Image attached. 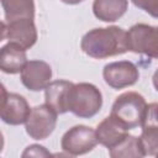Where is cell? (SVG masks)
<instances>
[{
    "label": "cell",
    "instance_id": "6da1fadb",
    "mask_svg": "<svg viewBox=\"0 0 158 158\" xmlns=\"http://www.w3.org/2000/svg\"><path fill=\"white\" fill-rule=\"evenodd\" d=\"M81 51L95 59H104L123 54L128 48L127 32L118 26L94 28L84 35L80 42Z\"/></svg>",
    "mask_w": 158,
    "mask_h": 158
},
{
    "label": "cell",
    "instance_id": "7a4b0ae2",
    "mask_svg": "<svg viewBox=\"0 0 158 158\" xmlns=\"http://www.w3.org/2000/svg\"><path fill=\"white\" fill-rule=\"evenodd\" d=\"M146 110L147 102L141 94L136 91H126L116 98L111 109V115L128 130H132L142 125Z\"/></svg>",
    "mask_w": 158,
    "mask_h": 158
},
{
    "label": "cell",
    "instance_id": "3957f363",
    "mask_svg": "<svg viewBox=\"0 0 158 158\" xmlns=\"http://www.w3.org/2000/svg\"><path fill=\"white\" fill-rule=\"evenodd\" d=\"M102 106L101 91L90 83L74 84L70 94L69 111L78 117L90 118L95 116Z\"/></svg>",
    "mask_w": 158,
    "mask_h": 158
},
{
    "label": "cell",
    "instance_id": "277c9868",
    "mask_svg": "<svg viewBox=\"0 0 158 158\" xmlns=\"http://www.w3.org/2000/svg\"><path fill=\"white\" fill-rule=\"evenodd\" d=\"M127 36L131 52L158 59V26L136 23L128 30Z\"/></svg>",
    "mask_w": 158,
    "mask_h": 158
},
{
    "label": "cell",
    "instance_id": "5b68a950",
    "mask_svg": "<svg viewBox=\"0 0 158 158\" xmlns=\"http://www.w3.org/2000/svg\"><path fill=\"white\" fill-rule=\"evenodd\" d=\"M98 143L96 132L91 127L77 125L63 135L60 147L69 156H81L93 151Z\"/></svg>",
    "mask_w": 158,
    "mask_h": 158
},
{
    "label": "cell",
    "instance_id": "8992f818",
    "mask_svg": "<svg viewBox=\"0 0 158 158\" xmlns=\"http://www.w3.org/2000/svg\"><path fill=\"white\" fill-rule=\"evenodd\" d=\"M57 112L47 104L35 106L31 109L30 116L26 121V132L33 139L47 138L56 128Z\"/></svg>",
    "mask_w": 158,
    "mask_h": 158
},
{
    "label": "cell",
    "instance_id": "52a82bcc",
    "mask_svg": "<svg viewBox=\"0 0 158 158\" xmlns=\"http://www.w3.org/2000/svg\"><path fill=\"white\" fill-rule=\"evenodd\" d=\"M31 109L22 95L7 93L5 86H1V120L12 126L26 123Z\"/></svg>",
    "mask_w": 158,
    "mask_h": 158
},
{
    "label": "cell",
    "instance_id": "ba28073f",
    "mask_svg": "<svg viewBox=\"0 0 158 158\" xmlns=\"http://www.w3.org/2000/svg\"><path fill=\"white\" fill-rule=\"evenodd\" d=\"M1 40L16 43L25 49L31 48L37 42V30L32 19L15 20L11 22H2Z\"/></svg>",
    "mask_w": 158,
    "mask_h": 158
},
{
    "label": "cell",
    "instance_id": "9c48e42d",
    "mask_svg": "<svg viewBox=\"0 0 158 158\" xmlns=\"http://www.w3.org/2000/svg\"><path fill=\"white\" fill-rule=\"evenodd\" d=\"M102 77L105 83L112 89H123L136 84L139 73L132 62L120 60L106 64L102 70Z\"/></svg>",
    "mask_w": 158,
    "mask_h": 158
},
{
    "label": "cell",
    "instance_id": "30bf717a",
    "mask_svg": "<svg viewBox=\"0 0 158 158\" xmlns=\"http://www.w3.org/2000/svg\"><path fill=\"white\" fill-rule=\"evenodd\" d=\"M52 79V68L43 60H30L21 72L22 84L31 91H41Z\"/></svg>",
    "mask_w": 158,
    "mask_h": 158
},
{
    "label": "cell",
    "instance_id": "8fae6325",
    "mask_svg": "<svg viewBox=\"0 0 158 158\" xmlns=\"http://www.w3.org/2000/svg\"><path fill=\"white\" fill-rule=\"evenodd\" d=\"M142 133L139 136L146 156L158 157V102L147 105L142 121Z\"/></svg>",
    "mask_w": 158,
    "mask_h": 158
},
{
    "label": "cell",
    "instance_id": "7c38bea8",
    "mask_svg": "<svg viewBox=\"0 0 158 158\" xmlns=\"http://www.w3.org/2000/svg\"><path fill=\"white\" fill-rule=\"evenodd\" d=\"M74 84L68 80H54L44 89V100L57 114H65L69 111L70 94Z\"/></svg>",
    "mask_w": 158,
    "mask_h": 158
},
{
    "label": "cell",
    "instance_id": "4fadbf2b",
    "mask_svg": "<svg viewBox=\"0 0 158 158\" xmlns=\"http://www.w3.org/2000/svg\"><path fill=\"white\" fill-rule=\"evenodd\" d=\"M127 131L128 128L112 115L105 117L95 130L98 142L107 148H112L121 142L128 135Z\"/></svg>",
    "mask_w": 158,
    "mask_h": 158
},
{
    "label": "cell",
    "instance_id": "5bb4252c",
    "mask_svg": "<svg viewBox=\"0 0 158 158\" xmlns=\"http://www.w3.org/2000/svg\"><path fill=\"white\" fill-rule=\"evenodd\" d=\"M27 63L26 49L21 46L9 42L0 52V69L7 74H16L22 72Z\"/></svg>",
    "mask_w": 158,
    "mask_h": 158
},
{
    "label": "cell",
    "instance_id": "9a60e30c",
    "mask_svg": "<svg viewBox=\"0 0 158 158\" xmlns=\"http://www.w3.org/2000/svg\"><path fill=\"white\" fill-rule=\"evenodd\" d=\"M128 7V0H94L93 12L104 22H115L121 19Z\"/></svg>",
    "mask_w": 158,
    "mask_h": 158
},
{
    "label": "cell",
    "instance_id": "2e32d148",
    "mask_svg": "<svg viewBox=\"0 0 158 158\" xmlns=\"http://www.w3.org/2000/svg\"><path fill=\"white\" fill-rule=\"evenodd\" d=\"M1 6L6 22L35 17L33 0H1Z\"/></svg>",
    "mask_w": 158,
    "mask_h": 158
},
{
    "label": "cell",
    "instance_id": "e0dca14e",
    "mask_svg": "<svg viewBox=\"0 0 158 158\" xmlns=\"http://www.w3.org/2000/svg\"><path fill=\"white\" fill-rule=\"evenodd\" d=\"M109 154L112 158H136L146 156L141 138L132 135H127L116 146L109 148Z\"/></svg>",
    "mask_w": 158,
    "mask_h": 158
},
{
    "label": "cell",
    "instance_id": "ac0fdd59",
    "mask_svg": "<svg viewBox=\"0 0 158 158\" xmlns=\"http://www.w3.org/2000/svg\"><path fill=\"white\" fill-rule=\"evenodd\" d=\"M131 1L136 7L146 11L152 17L158 19V0H131Z\"/></svg>",
    "mask_w": 158,
    "mask_h": 158
},
{
    "label": "cell",
    "instance_id": "d6986e66",
    "mask_svg": "<svg viewBox=\"0 0 158 158\" xmlns=\"http://www.w3.org/2000/svg\"><path fill=\"white\" fill-rule=\"evenodd\" d=\"M48 156H51V153L43 146H40V144H31L22 153L23 158H26V157H48Z\"/></svg>",
    "mask_w": 158,
    "mask_h": 158
},
{
    "label": "cell",
    "instance_id": "ffe728a7",
    "mask_svg": "<svg viewBox=\"0 0 158 158\" xmlns=\"http://www.w3.org/2000/svg\"><path fill=\"white\" fill-rule=\"evenodd\" d=\"M152 81H153V85H154L156 90L158 91V69L154 72V74H153V78H152Z\"/></svg>",
    "mask_w": 158,
    "mask_h": 158
},
{
    "label": "cell",
    "instance_id": "44dd1931",
    "mask_svg": "<svg viewBox=\"0 0 158 158\" xmlns=\"http://www.w3.org/2000/svg\"><path fill=\"white\" fill-rule=\"evenodd\" d=\"M60 1L64 2V4H68V5H77L81 1H84V0H60Z\"/></svg>",
    "mask_w": 158,
    "mask_h": 158
}]
</instances>
